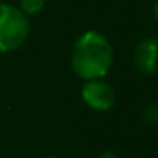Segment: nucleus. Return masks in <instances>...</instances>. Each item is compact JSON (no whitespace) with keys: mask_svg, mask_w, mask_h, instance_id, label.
Returning <instances> with one entry per match:
<instances>
[{"mask_svg":"<svg viewBox=\"0 0 158 158\" xmlns=\"http://www.w3.org/2000/svg\"><path fill=\"white\" fill-rule=\"evenodd\" d=\"M114 61L109 39L99 31H85L72 49V68L82 80L104 78Z\"/></svg>","mask_w":158,"mask_h":158,"instance_id":"f257e3e1","label":"nucleus"},{"mask_svg":"<svg viewBox=\"0 0 158 158\" xmlns=\"http://www.w3.org/2000/svg\"><path fill=\"white\" fill-rule=\"evenodd\" d=\"M31 34L29 17L12 4H0V53H12L24 46Z\"/></svg>","mask_w":158,"mask_h":158,"instance_id":"f03ea898","label":"nucleus"},{"mask_svg":"<svg viewBox=\"0 0 158 158\" xmlns=\"http://www.w3.org/2000/svg\"><path fill=\"white\" fill-rule=\"evenodd\" d=\"M82 99L90 109L104 112L114 107L116 104V90L112 85L104 82L102 78L97 80H85L82 87Z\"/></svg>","mask_w":158,"mask_h":158,"instance_id":"7ed1b4c3","label":"nucleus"},{"mask_svg":"<svg viewBox=\"0 0 158 158\" xmlns=\"http://www.w3.org/2000/svg\"><path fill=\"white\" fill-rule=\"evenodd\" d=\"M134 66L143 75H155L158 72V38H143L133 53Z\"/></svg>","mask_w":158,"mask_h":158,"instance_id":"20e7f679","label":"nucleus"},{"mask_svg":"<svg viewBox=\"0 0 158 158\" xmlns=\"http://www.w3.org/2000/svg\"><path fill=\"white\" fill-rule=\"evenodd\" d=\"M44 5H46V0H19V9L27 17L38 15L44 9Z\"/></svg>","mask_w":158,"mask_h":158,"instance_id":"39448f33","label":"nucleus"},{"mask_svg":"<svg viewBox=\"0 0 158 158\" xmlns=\"http://www.w3.org/2000/svg\"><path fill=\"white\" fill-rule=\"evenodd\" d=\"M141 117L146 124H158V102H150L143 107Z\"/></svg>","mask_w":158,"mask_h":158,"instance_id":"423d86ee","label":"nucleus"},{"mask_svg":"<svg viewBox=\"0 0 158 158\" xmlns=\"http://www.w3.org/2000/svg\"><path fill=\"white\" fill-rule=\"evenodd\" d=\"M100 158H119V156H116V155H114L112 151H104Z\"/></svg>","mask_w":158,"mask_h":158,"instance_id":"0eeeda50","label":"nucleus"},{"mask_svg":"<svg viewBox=\"0 0 158 158\" xmlns=\"http://www.w3.org/2000/svg\"><path fill=\"white\" fill-rule=\"evenodd\" d=\"M153 15H155V19L158 21V0L155 2V5H153Z\"/></svg>","mask_w":158,"mask_h":158,"instance_id":"6e6552de","label":"nucleus"},{"mask_svg":"<svg viewBox=\"0 0 158 158\" xmlns=\"http://www.w3.org/2000/svg\"><path fill=\"white\" fill-rule=\"evenodd\" d=\"M44 158H55V156H44Z\"/></svg>","mask_w":158,"mask_h":158,"instance_id":"1a4fd4ad","label":"nucleus"}]
</instances>
